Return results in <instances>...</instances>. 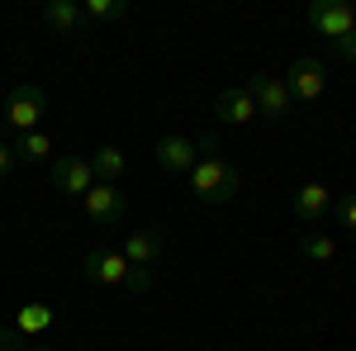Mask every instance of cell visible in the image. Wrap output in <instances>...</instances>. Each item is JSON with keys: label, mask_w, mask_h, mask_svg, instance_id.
<instances>
[{"label": "cell", "mask_w": 356, "mask_h": 351, "mask_svg": "<svg viewBox=\"0 0 356 351\" xmlns=\"http://www.w3.org/2000/svg\"><path fill=\"white\" fill-rule=\"evenodd\" d=\"M15 166H19V157H15V147H10V142H0V176H10Z\"/></svg>", "instance_id": "cell-22"}, {"label": "cell", "mask_w": 356, "mask_h": 351, "mask_svg": "<svg viewBox=\"0 0 356 351\" xmlns=\"http://www.w3.org/2000/svg\"><path fill=\"white\" fill-rule=\"evenodd\" d=\"M243 85H247V95H252V105H257V114H266L271 124L290 119L295 100H290V90H285V76H247Z\"/></svg>", "instance_id": "cell-4"}, {"label": "cell", "mask_w": 356, "mask_h": 351, "mask_svg": "<svg viewBox=\"0 0 356 351\" xmlns=\"http://www.w3.org/2000/svg\"><path fill=\"white\" fill-rule=\"evenodd\" d=\"M195 157H200V138H186V133H166L152 142V162L171 171V176H191Z\"/></svg>", "instance_id": "cell-6"}, {"label": "cell", "mask_w": 356, "mask_h": 351, "mask_svg": "<svg viewBox=\"0 0 356 351\" xmlns=\"http://www.w3.org/2000/svg\"><path fill=\"white\" fill-rule=\"evenodd\" d=\"M43 114H48V90H43V85H15V90L5 95L0 124L15 129V133H33Z\"/></svg>", "instance_id": "cell-2"}, {"label": "cell", "mask_w": 356, "mask_h": 351, "mask_svg": "<svg viewBox=\"0 0 356 351\" xmlns=\"http://www.w3.org/2000/svg\"><path fill=\"white\" fill-rule=\"evenodd\" d=\"M119 252H124V261H129V266H152V261L162 256V238H157V233L134 228V233L124 238V247H119Z\"/></svg>", "instance_id": "cell-13"}, {"label": "cell", "mask_w": 356, "mask_h": 351, "mask_svg": "<svg viewBox=\"0 0 356 351\" xmlns=\"http://www.w3.org/2000/svg\"><path fill=\"white\" fill-rule=\"evenodd\" d=\"M300 252L309 256V261H318V266H328V261H337V243H332V233H323V228H304Z\"/></svg>", "instance_id": "cell-17"}, {"label": "cell", "mask_w": 356, "mask_h": 351, "mask_svg": "<svg viewBox=\"0 0 356 351\" xmlns=\"http://www.w3.org/2000/svg\"><path fill=\"white\" fill-rule=\"evenodd\" d=\"M290 209H295L304 223H323V218L332 214V190H328V186H318V181H309L304 190H295Z\"/></svg>", "instance_id": "cell-10"}, {"label": "cell", "mask_w": 356, "mask_h": 351, "mask_svg": "<svg viewBox=\"0 0 356 351\" xmlns=\"http://www.w3.org/2000/svg\"><path fill=\"white\" fill-rule=\"evenodd\" d=\"M43 24L57 28V33H76V28H86L90 19H86V10L76 0H48V5H43Z\"/></svg>", "instance_id": "cell-12"}, {"label": "cell", "mask_w": 356, "mask_h": 351, "mask_svg": "<svg viewBox=\"0 0 356 351\" xmlns=\"http://www.w3.org/2000/svg\"><path fill=\"white\" fill-rule=\"evenodd\" d=\"M332 218H337V228H347L356 238V195H342V204H332Z\"/></svg>", "instance_id": "cell-19"}, {"label": "cell", "mask_w": 356, "mask_h": 351, "mask_svg": "<svg viewBox=\"0 0 356 351\" xmlns=\"http://www.w3.org/2000/svg\"><path fill=\"white\" fill-rule=\"evenodd\" d=\"M86 162H90V171H95V181H105V186H114V181L124 176V166H129V157H124L119 147H95V152H90Z\"/></svg>", "instance_id": "cell-15"}, {"label": "cell", "mask_w": 356, "mask_h": 351, "mask_svg": "<svg viewBox=\"0 0 356 351\" xmlns=\"http://www.w3.org/2000/svg\"><path fill=\"white\" fill-rule=\"evenodd\" d=\"M191 190L204 204H228L238 195V171H233L228 157H219V138L214 133L200 138V157L191 166Z\"/></svg>", "instance_id": "cell-1"}, {"label": "cell", "mask_w": 356, "mask_h": 351, "mask_svg": "<svg viewBox=\"0 0 356 351\" xmlns=\"http://www.w3.org/2000/svg\"><path fill=\"white\" fill-rule=\"evenodd\" d=\"M0 351H24V347H19V332H15V327H0Z\"/></svg>", "instance_id": "cell-23"}, {"label": "cell", "mask_w": 356, "mask_h": 351, "mask_svg": "<svg viewBox=\"0 0 356 351\" xmlns=\"http://www.w3.org/2000/svg\"><path fill=\"white\" fill-rule=\"evenodd\" d=\"M81 10H86V19H95V24H114V19H124V15H129V5H124V0H86Z\"/></svg>", "instance_id": "cell-18"}, {"label": "cell", "mask_w": 356, "mask_h": 351, "mask_svg": "<svg viewBox=\"0 0 356 351\" xmlns=\"http://www.w3.org/2000/svg\"><path fill=\"white\" fill-rule=\"evenodd\" d=\"M53 186L62 190V195H81L95 186V171H90V162L86 157H57L53 162Z\"/></svg>", "instance_id": "cell-9"}, {"label": "cell", "mask_w": 356, "mask_h": 351, "mask_svg": "<svg viewBox=\"0 0 356 351\" xmlns=\"http://www.w3.org/2000/svg\"><path fill=\"white\" fill-rule=\"evenodd\" d=\"M48 327H53V309L48 304H19V313H15V332L19 337H38Z\"/></svg>", "instance_id": "cell-16"}, {"label": "cell", "mask_w": 356, "mask_h": 351, "mask_svg": "<svg viewBox=\"0 0 356 351\" xmlns=\"http://www.w3.org/2000/svg\"><path fill=\"white\" fill-rule=\"evenodd\" d=\"M129 270L134 266L114 247H95V252H86V261H81V275L90 285H100V290H124L129 285Z\"/></svg>", "instance_id": "cell-3"}, {"label": "cell", "mask_w": 356, "mask_h": 351, "mask_svg": "<svg viewBox=\"0 0 356 351\" xmlns=\"http://www.w3.org/2000/svg\"><path fill=\"white\" fill-rule=\"evenodd\" d=\"M24 351H48V347H24Z\"/></svg>", "instance_id": "cell-24"}, {"label": "cell", "mask_w": 356, "mask_h": 351, "mask_svg": "<svg viewBox=\"0 0 356 351\" xmlns=\"http://www.w3.org/2000/svg\"><path fill=\"white\" fill-rule=\"evenodd\" d=\"M309 28L323 33L328 43H337V38H347L356 28V5H347V0H314L309 5Z\"/></svg>", "instance_id": "cell-5"}, {"label": "cell", "mask_w": 356, "mask_h": 351, "mask_svg": "<svg viewBox=\"0 0 356 351\" xmlns=\"http://www.w3.org/2000/svg\"><path fill=\"white\" fill-rule=\"evenodd\" d=\"M10 147H15V157H19V162H29V166H38V162H48V157H53V138L43 133V129H33V133H19L15 142H10Z\"/></svg>", "instance_id": "cell-14"}, {"label": "cell", "mask_w": 356, "mask_h": 351, "mask_svg": "<svg viewBox=\"0 0 356 351\" xmlns=\"http://www.w3.org/2000/svg\"><path fill=\"white\" fill-rule=\"evenodd\" d=\"M86 218L90 223H100V228H114L119 218H124V209H129V199H124V190L119 186H105V181H95V186L86 190Z\"/></svg>", "instance_id": "cell-8"}, {"label": "cell", "mask_w": 356, "mask_h": 351, "mask_svg": "<svg viewBox=\"0 0 356 351\" xmlns=\"http://www.w3.org/2000/svg\"><path fill=\"white\" fill-rule=\"evenodd\" d=\"M124 290H134V295L152 290V266H134V270H129V285H124Z\"/></svg>", "instance_id": "cell-20"}, {"label": "cell", "mask_w": 356, "mask_h": 351, "mask_svg": "<svg viewBox=\"0 0 356 351\" xmlns=\"http://www.w3.org/2000/svg\"><path fill=\"white\" fill-rule=\"evenodd\" d=\"M285 90H290V100L314 105V100L328 90V72H323V62H318V57H295V62H290V76H285Z\"/></svg>", "instance_id": "cell-7"}, {"label": "cell", "mask_w": 356, "mask_h": 351, "mask_svg": "<svg viewBox=\"0 0 356 351\" xmlns=\"http://www.w3.org/2000/svg\"><path fill=\"white\" fill-rule=\"evenodd\" d=\"M332 53L342 57V62H356V28L347 33V38H337V43H332Z\"/></svg>", "instance_id": "cell-21"}, {"label": "cell", "mask_w": 356, "mask_h": 351, "mask_svg": "<svg viewBox=\"0 0 356 351\" xmlns=\"http://www.w3.org/2000/svg\"><path fill=\"white\" fill-rule=\"evenodd\" d=\"M214 114H219L223 124H252L257 119V105H252L247 85H228V90H219V100H214Z\"/></svg>", "instance_id": "cell-11"}, {"label": "cell", "mask_w": 356, "mask_h": 351, "mask_svg": "<svg viewBox=\"0 0 356 351\" xmlns=\"http://www.w3.org/2000/svg\"><path fill=\"white\" fill-rule=\"evenodd\" d=\"M352 252H356V243H352Z\"/></svg>", "instance_id": "cell-25"}]
</instances>
